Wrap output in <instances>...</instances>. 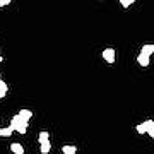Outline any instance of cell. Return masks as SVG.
<instances>
[{
  "instance_id": "cell-3",
  "label": "cell",
  "mask_w": 154,
  "mask_h": 154,
  "mask_svg": "<svg viewBox=\"0 0 154 154\" xmlns=\"http://www.w3.org/2000/svg\"><path fill=\"white\" fill-rule=\"evenodd\" d=\"M154 123V120H146L142 122V123H139V125H135V130H137V134H147L149 127Z\"/></svg>"
},
{
  "instance_id": "cell-1",
  "label": "cell",
  "mask_w": 154,
  "mask_h": 154,
  "mask_svg": "<svg viewBox=\"0 0 154 154\" xmlns=\"http://www.w3.org/2000/svg\"><path fill=\"white\" fill-rule=\"evenodd\" d=\"M28 123L29 122H22V120H19L16 115L12 116V120H11V127L14 128V132H19V134H26L28 132Z\"/></svg>"
},
{
  "instance_id": "cell-5",
  "label": "cell",
  "mask_w": 154,
  "mask_h": 154,
  "mask_svg": "<svg viewBox=\"0 0 154 154\" xmlns=\"http://www.w3.org/2000/svg\"><path fill=\"white\" fill-rule=\"evenodd\" d=\"M16 116L19 118V120H22V122H29L31 120V116H33V111L31 110H21L19 113H16Z\"/></svg>"
},
{
  "instance_id": "cell-9",
  "label": "cell",
  "mask_w": 154,
  "mask_h": 154,
  "mask_svg": "<svg viewBox=\"0 0 154 154\" xmlns=\"http://www.w3.org/2000/svg\"><path fill=\"white\" fill-rule=\"evenodd\" d=\"M39 146H41V147H39L41 154H48L50 151H51V142H50V140H46V142H41Z\"/></svg>"
},
{
  "instance_id": "cell-8",
  "label": "cell",
  "mask_w": 154,
  "mask_h": 154,
  "mask_svg": "<svg viewBox=\"0 0 154 154\" xmlns=\"http://www.w3.org/2000/svg\"><path fill=\"white\" fill-rule=\"evenodd\" d=\"M11 151L14 154H24V147H22L19 142H12L11 144Z\"/></svg>"
},
{
  "instance_id": "cell-2",
  "label": "cell",
  "mask_w": 154,
  "mask_h": 154,
  "mask_svg": "<svg viewBox=\"0 0 154 154\" xmlns=\"http://www.w3.org/2000/svg\"><path fill=\"white\" fill-rule=\"evenodd\" d=\"M101 57H103V60H105L106 63H115L116 51L113 48H105L103 50V53H101Z\"/></svg>"
},
{
  "instance_id": "cell-17",
  "label": "cell",
  "mask_w": 154,
  "mask_h": 154,
  "mask_svg": "<svg viewBox=\"0 0 154 154\" xmlns=\"http://www.w3.org/2000/svg\"><path fill=\"white\" fill-rule=\"evenodd\" d=\"M0 79H2V75H0Z\"/></svg>"
},
{
  "instance_id": "cell-15",
  "label": "cell",
  "mask_w": 154,
  "mask_h": 154,
  "mask_svg": "<svg viewBox=\"0 0 154 154\" xmlns=\"http://www.w3.org/2000/svg\"><path fill=\"white\" fill-rule=\"evenodd\" d=\"M12 0H0V7H5V5H9Z\"/></svg>"
},
{
  "instance_id": "cell-13",
  "label": "cell",
  "mask_w": 154,
  "mask_h": 154,
  "mask_svg": "<svg viewBox=\"0 0 154 154\" xmlns=\"http://www.w3.org/2000/svg\"><path fill=\"white\" fill-rule=\"evenodd\" d=\"M118 2H120V5L123 7V9H128V7L132 5L135 0H118Z\"/></svg>"
},
{
  "instance_id": "cell-14",
  "label": "cell",
  "mask_w": 154,
  "mask_h": 154,
  "mask_svg": "<svg viewBox=\"0 0 154 154\" xmlns=\"http://www.w3.org/2000/svg\"><path fill=\"white\" fill-rule=\"evenodd\" d=\"M147 135H149L151 139H154V123H152L151 127H149V130H147Z\"/></svg>"
},
{
  "instance_id": "cell-10",
  "label": "cell",
  "mask_w": 154,
  "mask_h": 154,
  "mask_svg": "<svg viewBox=\"0 0 154 154\" xmlns=\"http://www.w3.org/2000/svg\"><path fill=\"white\" fill-rule=\"evenodd\" d=\"M12 132H14V128L11 125L9 127H4V128H0V137H11Z\"/></svg>"
},
{
  "instance_id": "cell-11",
  "label": "cell",
  "mask_w": 154,
  "mask_h": 154,
  "mask_svg": "<svg viewBox=\"0 0 154 154\" xmlns=\"http://www.w3.org/2000/svg\"><path fill=\"white\" fill-rule=\"evenodd\" d=\"M7 91H9V86H7L2 79H0V99L2 98H5V94H7Z\"/></svg>"
},
{
  "instance_id": "cell-7",
  "label": "cell",
  "mask_w": 154,
  "mask_h": 154,
  "mask_svg": "<svg viewBox=\"0 0 154 154\" xmlns=\"http://www.w3.org/2000/svg\"><path fill=\"white\" fill-rule=\"evenodd\" d=\"M62 154H77V147L65 144V146H62Z\"/></svg>"
},
{
  "instance_id": "cell-12",
  "label": "cell",
  "mask_w": 154,
  "mask_h": 154,
  "mask_svg": "<svg viewBox=\"0 0 154 154\" xmlns=\"http://www.w3.org/2000/svg\"><path fill=\"white\" fill-rule=\"evenodd\" d=\"M46 140H50V134L46 132V130H43V132H39L38 134V142H46Z\"/></svg>"
},
{
  "instance_id": "cell-4",
  "label": "cell",
  "mask_w": 154,
  "mask_h": 154,
  "mask_svg": "<svg viewBox=\"0 0 154 154\" xmlns=\"http://www.w3.org/2000/svg\"><path fill=\"white\" fill-rule=\"evenodd\" d=\"M137 63L140 67H149L151 65V57L146 55V53H139L137 55Z\"/></svg>"
},
{
  "instance_id": "cell-16",
  "label": "cell",
  "mask_w": 154,
  "mask_h": 154,
  "mask_svg": "<svg viewBox=\"0 0 154 154\" xmlns=\"http://www.w3.org/2000/svg\"><path fill=\"white\" fill-rule=\"evenodd\" d=\"M2 60H4V58H2V55H0V62H2Z\"/></svg>"
},
{
  "instance_id": "cell-6",
  "label": "cell",
  "mask_w": 154,
  "mask_h": 154,
  "mask_svg": "<svg viewBox=\"0 0 154 154\" xmlns=\"http://www.w3.org/2000/svg\"><path fill=\"white\" fill-rule=\"evenodd\" d=\"M140 53H146V55H152L154 53V45L152 43H147V45H142V48H140Z\"/></svg>"
}]
</instances>
